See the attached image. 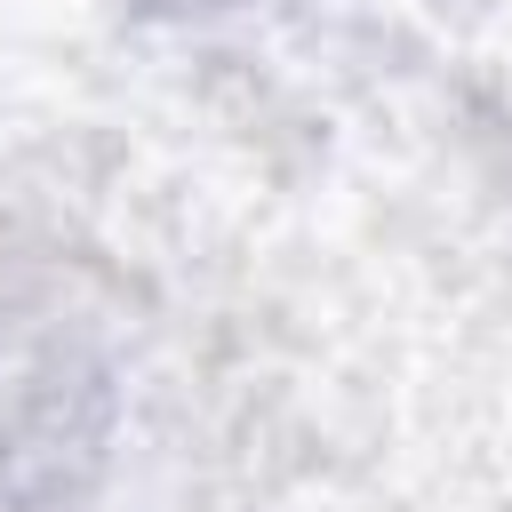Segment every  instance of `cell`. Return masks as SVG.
I'll use <instances>...</instances> for the list:
<instances>
[]
</instances>
